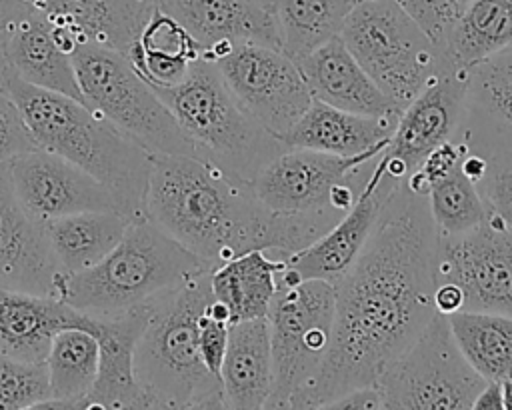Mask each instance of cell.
<instances>
[{
  "label": "cell",
  "instance_id": "45",
  "mask_svg": "<svg viewBox=\"0 0 512 410\" xmlns=\"http://www.w3.org/2000/svg\"><path fill=\"white\" fill-rule=\"evenodd\" d=\"M6 74H8V66H6V60H4V54H2V48H0V84L4 82Z\"/></svg>",
  "mask_w": 512,
  "mask_h": 410
},
{
  "label": "cell",
  "instance_id": "40",
  "mask_svg": "<svg viewBox=\"0 0 512 410\" xmlns=\"http://www.w3.org/2000/svg\"><path fill=\"white\" fill-rule=\"evenodd\" d=\"M434 306H436V312L448 316L464 308V294L452 282H438L434 290Z\"/></svg>",
  "mask_w": 512,
  "mask_h": 410
},
{
  "label": "cell",
  "instance_id": "17",
  "mask_svg": "<svg viewBox=\"0 0 512 410\" xmlns=\"http://www.w3.org/2000/svg\"><path fill=\"white\" fill-rule=\"evenodd\" d=\"M154 300L118 316L78 312L74 328L88 330L98 342L96 380L80 408H146L134 376V348L152 314Z\"/></svg>",
  "mask_w": 512,
  "mask_h": 410
},
{
  "label": "cell",
  "instance_id": "6",
  "mask_svg": "<svg viewBox=\"0 0 512 410\" xmlns=\"http://www.w3.org/2000/svg\"><path fill=\"white\" fill-rule=\"evenodd\" d=\"M168 106L196 154L230 174L254 180L258 170L286 150L236 102L214 62L198 58L186 78L168 88H154Z\"/></svg>",
  "mask_w": 512,
  "mask_h": 410
},
{
  "label": "cell",
  "instance_id": "29",
  "mask_svg": "<svg viewBox=\"0 0 512 410\" xmlns=\"http://www.w3.org/2000/svg\"><path fill=\"white\" fill-rule=\"evenodd\" d=\"M446 318L462 356L486 382L512 378V316L458 310Z\"/></svg>",
  "mask_w": 512,
  "mask_h": 410
},
{
  "label": "cell",
  "instance_id": "32",
  "mask_svg": "<svg viewBox=\"0 0 512 410\" xmlns=\"http://www.w3.org/2000/svg\"><path fill=\"white\" fill-rule=\"evenodd\" d=\"M360 0H274L280 50L296 64L338 36L348 12Z\"/></svg>",
  "mask_w": 512,
  "mask_h": 410
},
{
  "label": "cell",
  "instance_id": "24",
  "mask_svg": "<svg viewBox=\"0 0 512 410\" xmlns=\"http://www.w3.org/2000/svg\"><path fill=\"white\" fill-rule=\"evenodd\" d=\"M8 70L20 80L82 102L72 56L58 48L46 16L32 10L0 42Z\"/></svg>",
  "mask_w": 512,
  "mask_h": 410
},
{
  "label": "cell",
  "instance_id": "44",
  "mask_svg": "<svg viewBox=\"0 0 512 410\" xmlns=\"http://www.w3.org/2000/svg\"><path fill=\"white\" fill-rule=\"evenodd\" d=\"M450 2V8H452V12H454V16H458L472 0H448ZM456 20V18H454Z\"/></svg>",
  "mask_w": 512,
  "mask_h": 410
},
{
  "label": "cell",
  "instance_id": "1",
  "mask_svg": "<svg viewBox=\"0 0 512 410\" xmlns=\"http://www.w3.org/2000/svg\"><path fill=\"white\" fill-rule=\"evenodd\" d=\"M438 232L426 194L398 182L360 256L334 284L330 346L310 408L374 384L436 314Z\"/></svg>",
  "mask_w": 512,
  "mask_h": 410
},
{
  "label": "cell",
  "instance_id": "7",
  "mask_svg": "<svg viewBox=\"0 0 512 410\" xmlns=\"http://www.w3.org/2000/svg\"><path fill=\"white\" fill-rule=\"evenodd\" d=\"M72 64L82 102L152 158L166 154L198 156L158 92L122 52L82 44L72 54Z\"/></svg>",
  "mask_w": 512,
  "mask_h": 410
},
{
  "label": "cell",
  "instance_id": "23",
  "mask_svg": "<svg viewBox=\"0 0 512 410\" xmlns=\"http://www.w3.org/2000/svg\"><path fill=\"white\" fill-rule=\"evenodd\" d=\"M398 116H364L312 100L308 110L280 140L286 148L356 156L374 146L388 144Z\"/></svg>",
  "mask_w": 512,
  "mask_h": 410
},
{
  "label": "cell",
  "instance_id": "11",
  "mask_svg": "<svg viewBox=\"0 0 512 410\" xmlns=\"http://www.w3.org/2000/svg\"><path fill=\"white\" fill-rule=\"evenodd\" d=\"M214 64L244 112L276 138H282L314 100L298 64L280 48L236 44Z\"/></svg>",
  "mask_w": 512,
  "mask_h": 410
},
{
  "label": "cell",
  "instance_id": "2",
  "mask_svg": "<svg viewBox=\"0 0 512 410\" xmlns=\"http://www.w3.org/2000/svg\"><path fill=\"white\" fill-rule=\"evenodd\" d=\"M146 218L212 268L254 248L288 258L332 226L266 210L252 180L194 154L152 158Z\"/></svg>",
  "mask_w": 512,
  "mask_h": 410
},
{
  "label": "cell",
  "instance_id": "46",
  "mask_svg": "<svg viewBox=\"0 0 512 410\" xmlns=\"http://www.w3.org/2000/svg\"><path fill=\"white\" fill-rule=\"evenodd\" d=\"M258 2H262V4H266V6H272V8H274V0H258Z\"/></svg>",
  "mask_w": 512,
  "mask_h": 410
},
{
  "label": "cell",
  "instance_id": "15",
  "mask_svg": "<svg viewBox=\"0 0 512 410\" xmlns=\"http://www.w3.org/2000/svg\"><path fill=\"white\" fill-rule=\"evenodd\" d=\"M398 182L384 176V162L376 156L352 208L306 248L284 258L278 286H292L300 280H324L336 284L360 256L380 210Z\"/></svg>",
  "mask_w": 512,
  "mask_h": 410
},
{
  "label": "cell",
  "instance_id": "39",
  "mask_svg": "<svg viewBox=\"0 0 512 410\" xmlns=\"http://www.w3.org/2000/svg\"><path fill=\"white\" fill-rule=\"evenodd\" d=\"M326 408H384L382 394L376 384H366L348 390L346 394L334 398L326 404Z\"/></svg>",
  "mask_w": 512,
  "mask_h": 410
},
{
  "label": "cell",
  "instance_id": "41",
  "mask_svg": "<svg viewBox=\"0 0 512 410\" xmlns=\"http://www.w3.org/2000/svg\"><path fill=\"white\" fill-rule=\"evenodd\" d=\"M32 8L26 0H0V42L16 22L28 16Z\"/></svg>",
  "mask_w": 512,
  "mask_h": 410
},
{
  "label": "cell",
  "instance_id": "16",
  "mask_svg": "<svg viewBox=\"0 0 512 410\" xmlns=\"http://www.w3.org/2000/svg\"><path fill=\"white\" fill-rule=\"evenodd\" d=\"M8 172L20 204L40 224L86 210H120L100 180L50 150L18 154L8 162Z\"/></svg>",
  "mask_w": 512,
  "mask_h": 410
},
{
  "label": "cell",
  "instance_id": "38",
  "mask_svg": "<svg viewBox=\"0 0 512 410\" xmlns=\"http://www.w3.org/2000/svg\"><path fill=\"white\" fill-rule=\"evenodd\" d=\"M38 148L18 104L0 86V166L18 154Z\"/></svg>",
  "mask_w": 512,
  "mask_h": 410
},
{
  "label": "cell",
  "instance_id": "37",
  "mask_svg": "<svg viewBox=\"0 0 512 410\" xmlns=\"http://www.w3.org/2000/svg\"><path fill=\"white\" fill-rule=\"evenodd\" d=\"M438 48L444 50L454 12L448 0H392Z\"/></svg>",
  "mask_w": 512,
  "mask_h": 410
},
{
  "label": "cell",
  "instance_id": "13",
  "mask_svg": "<svg viewBox=\"0 0 512 410\" xmlns=\"http://www.w3.org/2000/svg\"><path fill=\"white\" fill-rule=\"evenodd\" d=\"M438 282H452L462 290V310L512 316V228L488 216L468 232L438 234Z\"/></svg>",
  "mask_w": 512,
  "mask_h": 410
},
{
  "label": "cell",
  "instance_id": "31",
  "mask_svg": "<svg viewBox=\"0 0 512 410\" xmlns=\"http://www.w3.org/2000/svg\"><path fill=\"white\" fill-rule=\"evenodd\" d=\"M512 46V0H472L452 22L444 54L470 68L486 56Z\"/></svg>",
  "mask_w": 512,
  "mask_h": 410
},
{
  "label": "cell",
  "instance_id": "3",
  "mask_svg": "<svg viewBox=\"0 0 512 410\" xmlns=\"http://www.w3.org/2000/svg\"><path fill=\"white\" fill-rule=\"evenodd\" d=\"M18 104L38 148L100 180L130 220L146 218L152 156L84 102L32 86L10 70L0 84Z\"/></svg>",
  "mask_w": 512,
  "mask_h": 410
},
{
  "label": "cell",
  "instance_id": "4",
  "mask_svg": "<svg viewBox=\"0 0 512 410\" xmlns=\"http://www.w3.org/2000/svg\"><path fill=\"white\" fill-rule=\"evenodd\" d=\"M212 270L148 218L132 220L94 266L54 280V296L88 316H118Z\"/></svg>",
  "mask_w": 512,
  "mask_h": 410
},
{
  "label": "cell",
  "instance_id": "25",
  "mask_svg": "<svg viewBox=\"0 0 512 410\" xmlns=\"http://www.w3.org/2000/svg\"><path fill=\"white\" fill-rule=\"evenodd\" d=\"M224 408H264L272 390V354L268 318L240 320L230 326L220 368Z\"/></svg>",
  "mask_w": 512,
  "mask_h": 410
},
{
  "label": "cell",
  "instance_id": "43",
  "mask_svg": "<svg viewBox=\"0 0 512 410\" xmlns=\"http://www.w3.org/2000/svg\"><path fill=\"white\" fill-rule=\"evenodd\" d=\"M502 400H504V408L512 410V378L502 380Z\"/></svg>",
  "mask_w": 512,
  "mask_h": 410
},
{
  "label": "cell",
  "instance_id": "18",
  "mask_svg": "<svg viewBox=\"0 0 512 410\" xmlns=\"http://www.w3.org/2000/svg\"><path fill=\"white\" fill-rule=\"evenodd\" d=\"M158 6L192 34L210 62L236 44L282 46L274 8L258 0H158Z\"/></svg>",
  "mask_w": 512,
  "mask_h": 410
},
{
  "label": "cell",
  "instance_id": "22",
  "mask_svg": "<svg viewBox=\"0 0 512 410\" xmlns=\"http://www.w3.org/2000/svg\"><path fill=\"white\" fill-rule=\"evenodd\" d=\"M78 310L56 296L0 286V352L26 362H44L54 336L74 328Z\"/></svg>",
  "mask_w": 512,
  "mask_h": 410
},
{
  "label": "cell",
  "instance_id": "10",
  "mask_svg": "<svg viewBox=\"0 0 512 410\" xmlns=\"http://www.w3.org/2000/svg\"><path fill=\"white\" fill-rule=\"evenodd\" d=\"M384 408L466 410L486 380L466 362L448 318L432 316L422 334L374 382Z\"/></svg>",
  "mask_w": 512,
  "mask_h": 410
},
{
  "label": "cell",
  "instance_id": "36",
  "mask_svg": "<svg viewBox=\"0 0 512 410\" xmlns=\"http://www.w3.org/2000/svg\"><path fill=\"white\" fill-rule=\"evenodd\" d=\"M136 46L146 54L182 58L188 62H196L198 58H202V48L192 38V34L160 6H156L146 20L136 40Z\"/></svg>",
  "mask_w": 512,
  "mask_h": 410
},
{
  "label": "cell",
  "instance_id": "27",
  "mask_svg": "<svg viewBox=\"0 0 512 410\" xmlns=\"http://www.w3.org/2000/svg\"><path fill=\"white\" fill-rule=\"evenodd\" d=\"M284 258L254 248L234 256L210 272L212 296L230 310L232 324L268 316L272 298L278 290V274Z\"/></svg>",
  "mask_w": 512,
  "mask_h": 410
},
{
  "label": "cell",
  "instance_id": "35",
  "mask_svg": "<svg viewBox=\"0 0 512 410\" xmlns=\"http://www.w3.org/2000/svg\"><path fill=\"white\" fill-rule=\"evenodd\" d=\"M46 362H26L0 352V408L24 410L50 400Z\"/></svg>",
  "mask_w": 512,
  "mask_h": 410
},
{
  "label": "cell",
  "instance_id": "9",
  "mask_svg": "<svg viewBox=\"0 0 512 410\" xmlns=\"http://www.w3.org/2000/svg\"><path fill=\"white\" fill-rule=\"evenodd\" d=\"M340 38L400 112L436 78L444 62V50L392 0L356 2Z\"/></svg>",
  "mask_w": 512,
  "mask_h": 410
},
{
  "label": "cell",
  "instance_id": "34",
  "mask_svg": "<svg viewBox=\"0 0 512 410\" xmlns=\"http://www.w3.org/2000/svg\"><path fill=\"white\" fill-rule=\"evenodd\" d=\"M466 110L496 124L512 126V46L468 68Z\"/></svg>",
  "mask_w": 512,
  "mask_h": 410
},
{
  "label": "cell",
  "instance_id": "26",
  "mask_svg": "<svg viewBox=\"0 0 512 410\" xmlns=\"http://www.w3.org/2000/svg\"><path fill=\"white\" fill-rule=\"evenodd\" d=\"M130 218L120 210H86L44 222L58 272L72 274L100 262L124 236Z\"/></svg>",
  "mask_w": 512,
  "mask_h": 410
},
{
  "label": "cell",
  "instance_id": "8",
  "mask_svg": "<svg viewBox=\"0 0 512 410\" xmlns=\"http://www.w3.org/2000/svg\"><path fill=\"white\" fill-rule=\"evenodd\" d=\"M334 284L300 280L278 286L270 310L272 390L264 408H310L312 388L330 346Z\"/></svg>",
  "mask_w": 512,
  "mask_h": 410
},
{
  "label": "cell",
  "instance_id": "14",
  "mask_svg": "<svg viewBox=\"0 0 512 410\" xmlns=\"http://www.w3.org/2000/svg\"><path fill=\"white\" fill-rule=\"evenodd\" d=\"M468 68L446 54L436 78L402 108L388 146L380 152L384 176L402 182L430 150L452 138L466 116Z\"/></svg>",
  "mask_w": 512,
  "mask_h": 410
},
{
  "label": "cell",
  "instance_id": "28",
  "mask_svg": "<svg viewBox=\"0 0 512 410\" xmlns=\"http://www.w3.org/2000/svg\"><path fill=\"white\" fill-rule=\"evenodd\" d=\"M456 134L484 158V172L476 188L488 216L512 228V126L496 124L466 110Z\"/></svg>",
  "mask_w": 512,
  "mask_h": 410
},
{
  "label": "cell",
  "instance_id": "21",
  "mask_svg": "<svg viewBox=\"0 0 512 410\" xmlns=\"http://www.w3.org/2000/svg\"><path fill=\"white\" fill-rule=\"evenodd\" d=\"M52 24L70 30L80 44L126 52L140 36L158 0H26Z\"/></svg>",
  "mask_w": 512,
  "mask_h": 410
},
{
  "label": "cell",
  "instance_id": "19",
  "mask_svg": "<svg viewBox=\"0 0 512 410\" xmlns=\"http://www.w3.org/2000/svg\"><path fill=\"white\" fill-rule=\"evenodd\" d=\"M58 266L44 226L20 204L8 164L0 166V286L54 296Z\"/></svg>",
  "mask_w": 512,
  "mask_h": 410
},
{
  "label": "cell",
  "instance_id": "30",
  "mask_svg": "<svg viewBox=\"0 0 512 410\" xmlns=\"http://www.w3.org/2000/svg\"><path fill=\"white\" fill-rule=\"evenodd\" d=\"M50 400L42 408H80L98 372V342L84 328L60 330L46 356Z\"/></svg>",
  "mask_w": 512,
  "mask_h": 410
},
{
  "label": "cell",
  "instance_id": "12",
  "mask_svg": "<svg viewBox=\"0 0 512 410\" xmlns=\"http://www.w3.org/2000/svg\"><path fill=\"white\" fill-rule=\"evenodd\" d=\"M388 144L356 156L286 148L266 162L252 180L260 204L282 216H314L336 224L344 214L332 208L334 188L356 176Z\"/></svg>",
  "mask_w": 512,
  "mask_h": 410
},
{
  "label": "cell",
  "instance_id": "5",
  "mask_svg": "<svg viewBox=\"0 0 512 410\" xmlns=\"http://www.w3.org/2000/svg\"><path fill=\"white\" fill-rule=\"evenodd\" d=\"M210 272L158 296L134 348L146 408H224L222 384L198 348V320L212 300Z\"/></svg>",
  "mask_w": 512,
  "mask_h": 410
},
{
  "label": "cell",
  "instance_id": "33",
  "mask_svg": "<svg viewBox=\"0 0 512 410\" xmlns=\"http://www.w3.org/2000/svg\"><path fill=\"white\" fill-rule=\"evenodd\" d=\"M426 198L432 222L440 236L468 232L488 218V210L476 184L460 170V164L432 182Z\"/></svg>",
  "mask_w": 512,
  "mask_h": 410
},
{
  "label": "cell",
  "instance_id": "42",
  "mask_svg": "<svg viewBox=\"0 0 512 410\" xmlns=\"http://www.w3.org/2000/svg\"><path fill=\"white\" fill-rule=\"evenodd\" d=\"M472 408L476 410H502L504 400H502V382H486L484 388L476 394Z\"/></svg>",
  "mask_w": 512,
  "mask_h": 410
},
{
  "label": "cell",
  "instance_id": "20",
  "mask_svg": "<svg viewBox=\"0 0 512 410\" xmlns=\"http://www.w3.org/2000/svg\"><path fill=\"white\" fill-rule=\"evenodd\" d=\"M298 68L314 100L364 116L400 114V108L358 64L340 34L302 58Z\"/></svg>",
  "mask_w": 512,
  "mask_h": 410
}]
</instances>
